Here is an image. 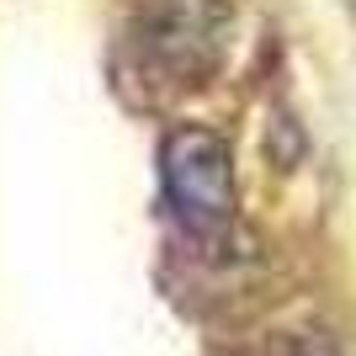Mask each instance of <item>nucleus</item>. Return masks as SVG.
I'll list each match as a JSON object with an SVG mask.
<instances>
[{"mask_svg":"<svg viewBox=\"0 0 356 356\" xmlns=\"http://www.w3.org/2000/svg\"><path fill=\"white\" fill-rule=\"evenodd\" d=\"M160 186L170 218L197 245H223L234 229V154L213 128H176L160 144Z\"/></svg>","mask_w":356,"mask_h":356,"instance_id":"1","label":"nucleus"},{"mask_svg":"<svg viewBox=\"0 0 356 356\" xmlns=\"http://www.w3.org/2000/svg\"><path fill=\"white\" fill-rule=\"evenodd\" d=\"M134 48L149 74L170 86H197L223 64L229 6L223 0H149L134 22Z\"/></svg>","mask_w":356,"mask_h":356,"instance_id":"2","label":"nucleus"}]
</instances>
